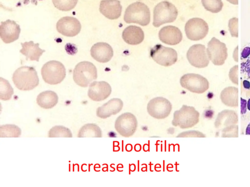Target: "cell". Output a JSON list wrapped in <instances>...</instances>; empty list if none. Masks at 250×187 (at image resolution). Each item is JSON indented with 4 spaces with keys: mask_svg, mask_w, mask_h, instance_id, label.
<instances>
[{
    "mask_svg": "<svg viewBox=\"0 0 250 187\" xmlns=\"http://www.w3.org/2000/svg\"><path fill=\"white\" fill-rule=\"evenodd\" d=\"M238 128L237 125H232L224 128L222 131V137H237Z\"/></svg>",
    "mask_w": 250,
    "mask_h": 187,
    "instance_id": "cell-33",
    "label": "cell"
},
{
    "mask_svg": "<svg viewBox=\"0 0 250 187\" xmlns=\"http://www.w3.org/2000/svg\"><path fill=\"white\" fill-rule=\"evenodd\" d=\"M111 87L105 81H94L89 86L88 97L93 101H100L106 99L111 94Z\"/></svg>",
    "mask_w": 250,
    "mask_h": 187,
    "instance_id": "cell-16",
    "label": "cell"
},
{
    "mask_svg": "<svg viewBox=\"0 0 250 187\" xmlns=\"http://www.w3.org/2000/svg\"><path fill=\"white\" fill-rule=\"evenodd\" d=\"M97 78V70L91 62L83 61L78 63L73 73L74 82L82 87H86Z\"/></svg>",
    "mask_w": 250,
    "mask_h": 187,
    "instance_id": "cell-4",
    "label": "cell"
},
{
    "mask_svg": "<svg viewBox=\"0 0 250 187\" xmlns=\"http://www.w3.org/2000/svg\"><path fill=\"white\" fill-rule=\"evenodd\" d=\"M123 107V102L121 99L118 98H112L98 107L96 114L98 117L105 119L112 115L117 114L122 110Z\"/></svg>",
    "mask_w": 250,
    "mask_h": 187,
    "instance_id": "cell-20",
    "label": "cell"
},
{
    "mask_svg": "<svg viewBox=\"0 0 250 187\" xmlns=\"http://www.w3.org/2000/svg\"><path fill=\"white\" fill-rule=\"evenodd\" d=\"M91 56L101 63L108 62L113 56L111 46L105 42H98L94 44L90 49Z\"/></svg>",
    "mask_w": 250,
    "mask_h": 187,
    "instance_id": "cell-17",
    "label": "cell"
},
{
    "mask_svg": "<svg viewBox=\"0 0 250 187\" xmlns=\"http://www.w3.org/2000/svg\"><path fill=\"white\" fill-rule=\"evenodd\" d=\"M243 85L245 89H250V82L247 80H244L243 81Z\"/></svg>",
    "mask_w": 250,
    "mask_h": 187,
    "instance_id": "cell-39",
    "label": "cell"
},
{
    "mask_svg": "<svg viewBox=\"0 0 250 187\" xmlns=\"http://www.w3.org/2000/svg\"><path fill=\"white\" fill-rule=\"evenodd\" d=\"M187 57L190 64L197 68L206 67L209 63L206 48L202 44H194L190 47L188 51Z\"/></svg>",
    "mask_w": 250,
    "mask_h": 187,
    "instance_id": "cell-13",
    "label": "cell"
},
{
    "mask_svg": "<svg viewBox=\"0 0 250 187\" xmlns=\"http://www.w3.org/2000/svg\"><path fill=\"white\" fill-rule=\"evenodd\" d=\"M20 26L15 21L7 19L0 25V37L5 43H10L19 38Z\"/></svg>",
    "mask_w": 250,
    "mask_h": 187,
    "instance_id": "cell-15",
    "label": "cell"
},
{
    "mask_svg": "<svg viewBox=\"0 0 250 187\" xmlns=\"http://www.w3.org/2000/svg\"><path fill=\"white\" fill-rule=\"evenodd\" d=\"M250 55V47H245L243 48L241 53V57L243 58H246Z\"/></svg>",
    "mask_w": 250,
    "mask_h": 187,
    "instance_id": "cell-37",
    "label": "cell"
},
{
    "mask_svg": "<svg viewBox=\"0 0 250 187\" xmlns=\"http://www.w3.org/2000/svg\"><path fill=\"white\" fill-rule=\"evenodd\" d=\"M122 37L126 43L131 45H137L143 41L144 33L140 27L130 25L124 29Z\"/></svg>",
    "mask_w": 250,
    "mask_h": 187,
    "instance_id": "cell-21",
    "label": "cell"
},
{
    "mask_svg": "<svg viewBox=\"0 0 250 187\" xmlns=\"http://www.w3.org/2000/svg\"><path fill=\"white\" fill-rule=\"evenodd\" d=\"M241 114H244L247 110V101L246 99L241 98Z\"/></svg>",
    "mask_w": 250,
    "mask_h": 187,
    "instance_id": "cell-36",
    "label": "cell"
},
{
    "mask_svg": "<svg viewBox=\"0 0 250 187\" xmlns=\"http://www.w3.org/2000/svg\"><path fill=\"white\" fill-rule=\"evenodd\" d=\"M238 46H237L235 49L234 50L233 54V57L234 60L238 62Z\"/></svg>",
    "mask_w": 250,
    "mask_h": 187,
    "instance_id": "cell-38",
    "label": "cell"
},
{
    "mask_svg": "<svg viewBox=\"0 0 250 187\" xmlns=\"http://www.w3.org/2000/svg\"><path fill=\"white\" fill-rule=\"evenodd\" d=\"M199 115V112L193 107L184 105L174 112L172 125L181 129L191 128L198 123Z\"/></svg>",
    "mask_w": 250,
    "mask_h": 187,
    "instance_id": "cell-3",
    "label": "cell"
},
{
    "mask_svg": "<svg viewBox=\"0 0 250 187\" xmlns=\"http://www.w3.org/2000/svg\"><path fill=\"white\" fill-rule=\"evenodd\" d=\"M102 131L100 128L95 124L89 123L83 126L79 130L78 137H101Z\"/></svg>",
    "mask_w": 250,
    "mask_h": 187,
    "instance_id": "cell-26",
    "label": "cell"
},
{
    "mask_svg": "<svg viewBox=\"0 0 250 187\" xmlns=\"http://www.w3.org/2000/svg\"><path fill=\"white\" fill-rule=\"evenodd\" d=\"M21 134V129L15 125L6 124L0 127L1 137H18Z\"/></svg>",
    "mask_w": 250,
    "mask_h": 187,
    "instance_id": "cell-27",
    "label": "cell"
},
{
    "mask_svg": "<svg viewBox=\"0 0 250 187\" xmlns=\"http://www.w3.org/2000/svg\"><path fill=\"white\" fill-rule=\"evenodd\" d=\"M227 0L229 2L233 4L237 5L238 3V0Z\"/></svg>",
    "mask_w": 250,
    "mask_h": 187,
    "instance_id": "cell-41",
    "label": "cell"
},
{
    "mask_svg": "<svg viewBox=\"0 0 250 187\" xmlns=\"http://www.w3.org/2000/svg\"><path fill=\"white\" fill-rule=\"evenodd\" d=\"M180 82L182 87L194 93H203L209 88L208 80L198 74L184 75L181 77Z\"/></svg>",
    "mask_w": 250,
    "mask_h": 187,
    "instance_id": "cell-8",
    "label": "cell"
},
{
    "mask_svg": "<svg viewBox=\"0 0 250 187\" xmlns=\"http://www.w3.org/2000/svg\"><path fill=\"white\" fill-rule=\"evenodd\" d=\"M78 0H52L54 6L62 11H68L76 5Z\"/></svg>",
    "mask_w": 250,
    "mask_h": 187,
    "instance_id": "cell-30",
    "label": "cell"
},
{
    "mask_svg": "<svg viewBox=\"0 0 250 187\" xmlns=\"http://www.w3.org/2000/svg\"><path fill=\"white\" fill-rule=\"evenodd\" d=\"M21 49L20 52L26 56V59L39 61L40 56L45 52L39 47L38 43H35L33 41L21 43Z\"/></svg>",
    "mask_w": 250,
    "mask_h": 187,
    "instance_id": "cell-22",
    "label": "cell"
},
{
    "mask_svg": "<svg viewBox=\"0 0 250 187\" xmlns=\"http://www.w3.org/2000/svg\"><path fill=\"white\" fill-rule=\"evenodd\" d=\"M49 137H72L71 131L67 128L62 126H55L49 131Z\"/></svg>",
    "mask_w": 250,
    "mask_h": 187,
    "instance_id": "cell-29",
    "label": "cell"
},
{
    "mask_svg": "<svg viewBox=\"0 0 250 187\" xmlns=\"http://www.w3.org/2000/svg\"><path fill=\"white\" fill-rule=\"evenodd\" d=\"M229 29L231 36L232 37H238V19L236 18H232L229 21Z\"/></svg>",
    "mask_w": 250,
    "mask_h": 187,
    "instance_id": "cell-32",
    "label": "cell"
},
{
    "mask_svg": "<svg viewBox=\"0 0 250 187\" xmlns=\"http://www.w3.org/2000/svg\"><path fill=\"white\" fill-rule=\"evenodd\" d=\"M207 52L209 59L215 65H223L228 56L226 44L215 37L208 42Z\"/></svg>",
    "mask_w": 250,
    "mask_h": 187,
    "instance_id": "cell-11",
    "label": "cell"
},
{
    "mask_svg": "<svg viewBox=\"0 0 250 187\" xmlns=\"http://www.w3.org/2000/svg\"><path fill=\"white\" fill-rule=\"evenodd\" d=\"M229 78L232 82L235 84H238V66L235 65L232 67L229 72Z\"/></svg>",
    "mask_w": 250,
    "mask_h": 187,
    "instance_id": "cell-35",
    "label": "cell"
},
{
    "mask_svg": "<svg viewBox=\"0 0 250 187\" xmlns=\"http://www.w3.org/2000/svg\"><path fill=\"white\" fill-rule=\"evenodd\" d=\"M185 30L188 39L197 41L206 36L208 31V27L207 23L203 19L194 18L187 21Z\"/></svg>",
    "mask_w": 250,
    "mask_h": 187,
    "instance_id": "cell-12",
    "label": "cell"
},
{
    "mask_svg": "<svg viewBox=\"0 0 250 187\" xmlns=\"http://www.w3.org/2000/svg\"><path fill=\"white\" fill-rule=\"evenodd\" d=\"M205 135L197 131H188L179 134L177 137H205Z\"/></svg>",
    "mask_w": 250,
    "mask_h": 187,
    "instance_id": "cell-34",
    "label": "cell"
},
{
    "mask_svg": "<svg viewBox=\"0 0 250 187\" xmlns=\"http://www.w3.org/2000/svg\"><path fill=\"white\" fill-rule=\"evenodd\" d=\"M56 29L62 35L72 37L77 35L81 30L80 22L73 17H64L61 18L56 24Z\"/></svg>",
    "mask_w": 250,
    "mask_h": 187,
    "instance_id": "cell-14",
    "label": "cell"
},
{
    "mask_svg": "<svg viewBox=\"0 0 250 187\" xmlns=\"http://www.w3.org/2000/svg\"><path fill=\"white\" fill-rule=\"evenodd\" d=\"M138 125L135 116L130 112H125L119 115L115 122V128L121 136L128 137L135 132Z\"/></svg>",
    "mask_w": 250,
    "mask_h": 187,
    "instance_id": "cell-10",
    "label": "cell"
},
{
    "mask_svg": "<svg viewBox=\"0 0 250 187\" xmlns=\"http://www.w3.org/2000/svg\"><path fill=\"white\" fill-rule=\"evenodd\" d=\"M150 19L149 9L141 2H135L129 5L124 15V20L127 23H135L146 26L149 24Z\"/></svg>",
    "mask_w": 250,
    "mask_h": 187,
    "instance_id": "cell-2",
    "label": "cell"
},
{
    "mask_svg": "<svg viewBox=\"0 0 250 187\" xmlns=\"http://www.w3.org/2000/svg\"><path fill=\"white\" fill-rule=\"evenodd\" d=\"M160 40L168 45H174L180 43L182 39V34L177 27L168 25L163 27L159 33Z\"/></svg>",
    "mask_w": 250,
    "mask_h": 187,
    "instance_id": "cell-19",
    "label": "cell"
},
{
    "mask_svg": "<svg viewBox=\"0 0 250 187\" xmlns=\"http://www.w3.org/2000/svg\"><path fill=\"white\" fill-rule=\"evenodd\" d=\"M237 122L238 117L235 112L224 110L218 114L214 124L216 128H220L234 125Z\"/></svg>",
    "mask_w": 250,
    "mask_h": 187,
    "instance_id": "cell-23",
    "label": "cell"
},
{
    "mask_svg": "<svg viewBox=\"0 0 250 187\" xmlns=\"http://www.w3.org/2000/svg\"><path fill=\"white\" fill-rule=\"evenodd\" d=\"M41 74L44 82L49 84L56 85L60 83L64 79L66 70L60 61L51 60L43 65Z\"/></svg>",
    "mask_w": 250,
    "mask_h": 187,
    "instance_id": "cell-5",
    "label": "cell"
},
{
    "mask_svg": "<svg viewBox=\"0 0 250 187\" xmlns=\"http://www.w3.org/2000/svg\"><path fill=\"white\" fill-rule=\"evenodd\" d=\"M172 110V105L167 99L157 97L151 99L147 105L148 114L153 118L162 119L167 117Z\"/></svg>",
    "mask_w": 250,
    "mask_h": 187,
    "instance_id": "cell-9",
    "label": "cell"
},
{
    "mask_svg": "<svg viewBox=\"0 0 250 187\" xmlns=\"http://www.w3.org/2000/svg\"><path fill=\"white\" fill-rule=\"evenodd\" d=\"M246 134L250 135V123L248 125L246 128Z\"/></svg>",
    "mask_w": 250,
    "mask_h": 187,
    "instance_id": "cell-40",
    "label": "cell"
},
{
    "mask_svg": "<svg viewBox=\"0 0 250 187\" xmlns=\"http://www.w3.org/2000/svg\"><path fill=\"white\" fill-rule=\"evenodd\" d=\"M100 12L109 19L119 18L122 13V6L119 0H102L100 2Z\"/></svg>",
    "mask_w": 250,
    "mask_h": 187,
    "instance_id": "cell-18",
    "label": "cell"
},
{
    "mask_svg": "<svg viewBox=\"0 0 250 187\" xmlns=\"http://www.w3.org/2000/svg\"><path fill=\"white\" fill-rule=\"evenodd\" d=\"M58 102V96L52 91H46L39 94L37 102L41 107L49 109L54 107Z\"/></svg>",
    "mask_w": 250,
    "mask_h": 187,
    "instance_id": "cell-24",
    "label": "cell"
},
{
    "mask_svg": "<svg viewBox=\"0 0 250 187\" xmlns=\"http://www.w3.org/2000/svg\"><path fill=\"white\" fill-rule=\"evenodd\" d=\"M12 80L16 87L21 91H30L39 84V79L33 67L21 66L14 73Z\"/></svg>",
    "mask_w": 250,
    "mask_h": 187,
    "instance_id": "cell-1",
    "label": "cell"
},
{
    "mask_svg": "<svg viewBox=\"0 0 250 187\" xmlns=\"http://www.w3.org/2000/svg\"><path fill=\"white\" fill-rule=\"evenodd\" d=\"M151 58L158 64L164 66H169L177 60L176 51L171 48L157 44L150 49Z\"/></svg>",
    "mask_w": 250,
    "mask_h": 187,
    "instance_id": "cell-7",
    "label": "cell"
},
{
    "mask_svg": "<svg viewBox=\"0 0 250 187\" xmlns=\"http://www.w3.org/2000/svg\"><path fill=\"white\" fill-rule=\"evenodd\" d=\"M222 102L229 107H235L238 105V90L235 87L225 88L221 93Z\"/></svg>",
    "mask_w": 250,
    "mask_h": 187,
    "instance_id": "cell-25",
    "label": "cell"
},
{
    "mask_svg": "<svg viewBox=\"0 0 250 187\" xmlns=\"http://www.w3.org/2000/svg\"><path fill=\"white\" fill-rule=\"evenodd\" d=\"M178 16L176 7L168 1H162L155 7L153 25L158 27L166 23L173 22Z\"/></svg>",
    "mask_w": 250,
    "mask_h": 187,
    "instance_id": "cell-6",
    "label": "cell"
},
{
    "mask_svg": "<svg viewBox=\"0 0 250 187\" xmlns=\"http://www.w3.org/2000/svg\"><path fill=\"white\" fill-rule=\"evenodd\" d=\"M202 3L207 10L214 13L220 12L223 6L221 0H202Z\"/></svg>",
    "mask_w": 250,
    "mask_h": 187,
    "instance_id": "cell-31",
    "label": "cell"
},
{
    "mask_svg": "<svg viewBox=\"0 0 250 187\" xmlns=\"http://www.w3.org/2000/svg\"><path fill=\"white\" fill-rule=\"evenodd\" d=\"M247 109L250 111V98L247 101Z\"/></svg>",
    "mask_w": 250,
    "mask_h": 187,
    "instance_id": "cell-42",
    "label": "cell"
},
{
    "mask_svg": "<svg viewBox=\"0 0 250 187\" xmlns=\"http://www.w3.org/2000/svg\"><path fill=\"white\" fill-rule=\"evenodd\" d=\"M14 94V90L8 81L0 78V99L2 100H9Z\"/></svg>",
    "mask_w": 250,
    "mask_h": 187,
    "instance_id": "cell-28",
    "label": "cell"
}]
</instances>
